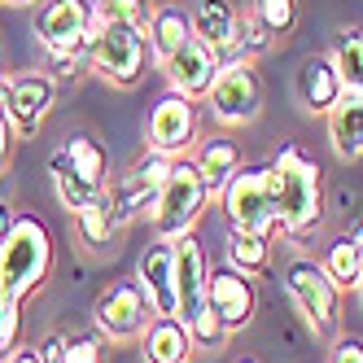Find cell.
<instances>
[{
  "label": "cell",
  "instance_id": "6da1fadb",
  "mask_svg": "<svg viewBox=\"0 0 363 363\" xmlns=\"http://www.w3.org/2000/svg\"><path fill=\"white\" fill-rule=\"evenodd\" d=\"M276 223L284 241H311L324 223V171L302 145H280L267 162Z\"/></svg>",
  "mask_w": 363,
  "mask_h": 363
},
{
  "label": "cell",
  "instance_id": "7a4b0ae2",
  "mask_svg": "<svg viewBox=\"0 0 363 363\" xmlns=\"http://www.w3.org/2000/svg\"><path fill=\"white\" fill-rule=\"evenodd\" d=\"M53 276V232L35 215H18L9 237L0 241V294L31 298Z\"/></svg>",
  "mask_w": 363,
  "mask_h": 363
},
{
  "label": "cell",
  "instance_id": "3957f363",
  "mask_svg": "<svg viewBox=\"0 0 363 363\" xmlns=\"http://www.w3.org/2000/svg\"><path fill=\"white\" fill-rule=\"evenodd\" d=\"M92 74H101L114 88H136L145 79L149 62V35L140 22H118V18H96L92 48H88Z\"/></svg>",
  "mask_w": 363,
  "mask_h": 363
},
{
  "label": "cell",
  "instance_id": "277c9868",
  "mask_svg": "<svg viewBox=\"0 0 363 363\" xmlns=\"http://www.w3.org/2000/svg\"><path fill=\"white\" fill-rule=\"evenodd\" d=\"M206 206H211V189H206V179L197 171L193 158H175L171 171H167V184L158 193V201H153V232H158L162 241H175L184 237V232L197 228V219L206 215Z\"/></svg>",
  "mask_w": 363,
  "mask_h": 363
},
{
  "label": "cell",
  "instance_id": "5b68a950",
  "mask_svg": "<svg viewBox=\"0 0 363 363\" xmlns=\"http://www.w3.org/2000/svg\"><path fill=\"white\" fill-rule=\"evenodd\" d=\"M284 294L294 298L298 315L306 320V328L315 337H333L342 324V289L333 284V276L324 272L320 258H289L284 263Z\"/></svg>",
  "mask_w": 363,
  "mask_h": 363
},
{
  "label": "cell",
  "instance_id": "8992f818",
  "mask_svg": "<svg viewBox=\"0 0 363 363\" xmlns=\"http://www.w3.org/2000/svg\"><path fill=\"white\" fill-rule=\"evenodd\" d=\"M219 206H223L228 228H237V232H254V237H272V241L280 237L267 162H250V167H241V171L223 184Z\"/></svg>",
  "mask_w": 363,
  "mask_h": 363
},
{
  "label": "cell",
  "instance_id": "52a82bcc",
  "mask_svg": "<svg viewBox=\"0 0 363 363\" xmlns=\"http://www.w3.org/2000/svg\"><path fill=\"white\" fill-rule=\"evenodd\" d=\"M206 106L219 127H250L263 114V74L245 57H223L219 79L206 92Z\"/></svg>",
  "mask_w": 363,
  "mask_h": 363
},
{
  "label": "cell",
  "instance_id": "ba28073f",
  "mask_svg": "<svg viewBox=\"0 0 363 363\" xmlns=\"http://www.w3.org/2000/svg\"><path fill=\"white\" fill-rule=\"evenodd\" d=\"M57 106V79L48 70H18V74H5V84H0V110L9 114L13 123V136L31 140L48 110Z\"/></svg>",
  "mask_w": 363,
  "mask_h": 363
},
{
  "label": "cell",
  "instance_id": "9c48e42d",
  "mask_svg": "<svg viewBox=\"0 0 363 363\" xmlns=\"http://www.w3.org/2000/svg\"><path fill=\"white\" fill-rule=\"evenodd\" d=\"M149 320H153V306L136 280H114L92 302V324L106 342H136L149 328Z\"/></svg>",
  "mask_w": 363,
  "mask_h": 363
},
{
  "label": "cell",
  "instance_id": "30bf717a",
  "mask_svg": "<svg viewBox=\"0 0 363 363\" xmlns=\"http://www.w3.org/2000/svg\"><path fill=\"white\" fill-rule=\"evenodd\" d=\"M201 140V114H197V101L167 92L153 101L149 123H145V145L153 153H167V158H184V153Z\"/></svg>",
  "mask_w": 363,
  "mask_h": 363
},
{
  "label": "cell",
  "instance_id": "8fae6325",
  "mask_svg": "<svg viewBox=\"0 0 363 363\" xmlns=\"http://www.w3.org/2000/svg\"><path fill=\"white\" fill-rule=\"evenodd\" d=\"M96 5L92 0H44L35 13V40L44 53H74L92 48Z\"/></svg>",
  "mask_w": 363,
  "mask_h": 363
},
{
  "label": "cell",
  "instance_id": "7c38bea8",
  "mask_svg": "<svg viewBox=\"0 0 363 363\" xmlns=\"http://www.w3.org/2000/svg\"><path fill=\"white\" fill-rule=\"evenodd\" d=\"M206 298H211V311L219 315V324L232 333H245L254 324V311H258V289H254V276L237 272L232 263L223 267H211V289H206Z\"/></svg>",
  "mask_w": 363,
  "mask_h": 363
},
{
  "label": "cell",
  "instance_id": "4fadbf2b",
  "mask_svg": "<svg viewBox=\"0 0 363 363\" xmlns=\"http://www.w3.org/2000/svg\"><path fill=\"white\" fill-rule=\"evenodd\" d=\"M171 250H175V302H179V320L189 324L197 311L211 302L206 298V289H211V258H206V250L193 232L175 237Z\"/></svg>",
  "mask_w": 363,
  "mask_h": 363
},
{
  "label": "cell",
  "instance_id": "5bb4252c",
  "mask_svg": "<svg viewBox=\"0 0 363 363\" xmlns=\"http://www.w3.org/2000/svg\"><path fill=\"white\" fill-rule=\"evenodd\" d=\"M219 66H223V57H219V53H211V48H206L201 40H189L175 57H167V62H162V74H167L171 92L189 96V101H206L211 84L219 79Z\"/></svg>",
  "mask_w": 363,
  "mask_h": 363
},
{
  "label": "cell",
  "instance_id": "9a60e30c",
  "mask_svg": "<svg viewBox=\"0 0 363 363\" xmlns=\"http://www.w3.org/2000/svg\"><path fill=\"white\" fill-rule=\"evenodd\" d=\"M136 284H140V294L149 298L153 315H179V302H175V250H171V241L158 237L136 258Z\"/></svg>",
  "mask_w": 363,
  "mask_h": 363
},
{
  "label": "cell",
  "instance_id": "2e32d148",
  "mask_svg": "<svg viewBox=\"0 0 363 363\" xmlns=\"http://www.w3.org/2000/svg\"><path fill=\"white\" fill-rule=\"evenodd\" d=\"M342 92H346V84H342V74H337L328 53H315V57L302 62V70H298V101H302L306 114H328L337 101H342Z\"/></svg>",
  "mask_w": 363,
  "mask_h": 363
},
{
  "label": "cell",
  "instance_id": "e0dca14e",
  "mask_svg": "<svg viewBox=\"0 0 363 363\" xmlns=\"http://www.w3.org/2000/svg\"><path fill=\"white\" fill-rule=\"evenodd\" d=\"M237 5L232 0H197L189 9V22H193V40H201L211 53L219 57H232V44H237Z\"/></svg>",
  "mask_w": 363,
  "mask_h": 363
},
{
  "label": "cell",
  "instance_id": "ac0fdd59",
  "mask_svg": "<svg viewBox=\"0 0 363 363\" xmlns=\"http://www.w3.org/2000/svg\"><path fill=\"white\" fill-rule=\"evenodd\" d=\"M193 337L179 315H153L140 333V354L145 363H193Z\"/></svg>",
  "mask_w": 363,
  "mask_h": 363
},
{
  "label": "cell",
  "instance_id": "d6986e66",
  "mask_svg": "<svg viewBox=\"0 0 363 363\" xmlns=\"http://www.w3.org/2000/svg\"><path fill=\"white\" fill-rule=\"evenodd\" d=\"M328 118V140L342 162L363 158V92H342V101L324 114Z\"/></svg>",
  "mask_w": 363,
  "mask_h": 363
},
{
  "label": "cell",
  "instance_id": "ffe728a7",
  "mask_svg": "<svg viewBox=\"0 0 363 363\" xmlns=\"http://www.w3.org/2000/svg\"><path fill=\"white\" fill-rule=\"evenodd\" d=\"M145 35H149V57L162 66L167 57H175L179 48L193 40L189 9H179V5H158V9L149 13V22H145Z\"/></svg>",
  "mask_w": 363,
  "mask_h": 363
},
{
  "label": "cell",
  "instance_id": "44dd1931",
  "mask_svg": "<svg viewBox=\"0 0 363 363\" xmlns=\"http://www.w3.org/2000/svg\"><path fill=\"white\" fill-rule=\"evenodd\" d=\"M193 162H197V171H201V179H206V189H211V197H219L228 179L245 167L241 145L228 140V136H206V140H197Z\"/></svg>",
  "mask_w": 363,
  "mask_h": 363
},
{
  "label": "cell",
  "instance_id": "7402d4cb",
  "mask_svg": "<svg viewBox=\"0 0 363 363\" xmlns=\"http://www.w3.org/2000/svg\"><path fill=\"white\" fill-rule=\"evenodd\" d=\"M324 272L333 276L337 289H354L359 284V272H363V219L350 223V232H342V237H333L324 245Z\"/></svg>",
  "mask_w": 363,
  "mask_h": 363
},
{
  "label": "cell",
  "instance_id": "603a6c76",
  "mask_svg": "<svg viewBox=\"0 0 363 363\" xmlns=\"http://www.w3.org/2000/svg\"><path fill=\"white\" fill-rule=\"evenodd\" d=\"M48 175H53V189H57V201L66 206V211L74 215V211H84L88 201H96L106 189H96L92 179H84L79 171L70 167V158H66V149H53L48 153Z\"/></svg>",
  "mask_w": 363,
  "mask_h": 363
},
{
  "label": "cell",
  "instance_id": "cb8c5ba5",
  "mask_svg": "<svg viewBox=\"0 0 363 363\" xmlns=\"http://www.w3.org/2000/svg\"><path fill=\"white\" fill-rule=\"evenodd\" d=\"M74 232H79V241H84L92 254H106V250H110L118 223H114V206H110L106 193H101L96 201H88L84 211H74Z\"/></svg>",
  "mask_w": 363,
  "mask_h": 363
},
{
  "label": "cell",
  "instance_id": "d4e9b609",
  "mask_svg": "<svg viewBox=\"0 0 363 363\" xmlns=\"http://www.w3.org/2000/svg\"><path fill=\"white\" fill-rule=\"evenodd\" d=\"M228 263L245 276H267L272 272V237H254V232L228 228Z\"/></svg>",
  "mask_w": 363,
  "mask_h": 363
},
{
  "label": "cell",
  "instance_id": "484cf974",
  "mask_svg": "<svg viewBox=\"0 0 363 363\" xmlns=\"http://www.w3.org/2000/svg\"><path fill=\"white\" fill-rule=\"evenodd\" d=\"M328 57H333L337 74H342L346 92H363V27H359V22H350V27L337 31Z\"/></svg>",
  "mask_w": 363,
  "mask_h": 363
},
{
  "label": "cell",
  "instance_id": "4316f807",
  "mask_svg": "<svg viewBox=\"0 0 363 363\" xmlns=\"http://www.w3.org/2000/svg\"><path fill=\"white\" fill-rule=\"evenodd\" d=\"M62 149H66L70 167L79 171L84 179H92L96 189H106V184H110V158H106V149H101L92 136H70Z\"/></svg>",
  "mask_w": 363,
  "mask_h": 363
},
{
  "label": "cell",
  "instance_id": "83f0119b",
  "mask_svg": "<svg viewBox=\"0 0 363 363\" xmlns=\"http://www.w3.org/2000/svg\"><path fill=\"white\" fill-rule=\"evenodd\" d=\"M272 44H276V35H272L254 13H241V18H237V44H232V57L258 62V57L272 53Z\"/></svg>",
  "mask_w": 363,
  "mask_h": 363
},
{
  "label": "cell",
  "instance_id": "f1b7e54d",
  "mask_svg": "<svg viewBox=\"0 0 363 363\" xmlns=\"http://www.w3.org/2000/svg\"><path fill=\"white\" fill-rule=\"evenodd\" d=\"M250 13L263 22L276 40H284L298 27V0H250Z\"/></svg>",
  "mask_w": 363,
  "mask_h": 363
},
{
  "label": "cell",
  "instance_id": "f546056e",
  "mask_svg": "<svg viewBox=\"0 0 363 363\" xmlns=\"http://www.w3.org/2000/svg\"><path fill=\"white\" fill-rule=\"evenodd\" d=\"M22 346V302L0 294V363Z\"/></svg>",
  "mask_w": 363,
  "mask_h": 363
},
{
  "label": "cell",
  "instance_id": "4dcf8cb0",
  "mask_svg": "<svg viewBox=\"0 0 363 363\" xmlns=\"http://www.w3.org/2000/svg\"><path fill=\"white\" fill-rule=\"evenodd\" d=\"M96 5V18H118V22H149V13H153V5L149 0H92Z\"/></svg>",
  "mask_w": 363,
  "mask_h": 363
},
{
  "label": "cell",
  "instance_id": "1f68e13d",
  "mask_svg": "<svg viewBox=\"0 0 363 363\" xmlns=\"http://www.w3.org/2000/svg\"><path fill=\"white\" fill-rule=\"evenodd\" d=\"M48 70H53V79H62V84H74L84 70H92V62H88V48H74V53H48Z\"/></svg>",
  "mask_w": 363,
  "mask_h": 363
},
{
  "label": "cell",
  "instance_id": "d6a6232c",
  "mask_svg": "<svg viewBox=\"0 0 363 363\" xmlns=\"http://www.w3.org/2000/svg\"><path fill=\"white\" fill-rule=\"evenodd\" d=\"M62 363H106V342H96V337H66Z\"/></svg>",
  "mask_w": 363,
  "mask_h": 363
},
{
  "label": "cell",
  "instance_id": "836d02e7",
  "mask_svg": "<svg viewBox=\"0 0 363 363\" xmlns=\"http://www.w3.org/2000/svg\"><path fill=\"white\" fill-rule=\"evenodd\" d=\"M328 363H363V337H354V333L337 337V342H333V354H328Z\"/></svg>",
  "mask_w": 363,
  "mask_h": 363
},
{
  "label": "cell",
  "instance_id": "e575fe53",
  "mask_svg": "<svg viewBox=\"0 0 363 363\" xmlns=\"http://www.w3.org/2000/svg\"><path fill=\"white\" fill-rule=\"evenodd\" d=\"M35 350H40V359H44V363H62V354H66V333H48Z\"/></svg>",
  "mask_w": 363,
  "mask_h": 363
},
{
  "label": "cell",
  "instance_id": "d590c367",
  "mask_svg": "<svg viewBox=\"0 0 363 363\" xmlns=\"http://www.w3.org/2000/svg\"><path fill=\"white\" fill-rule=\"evenodd\" d=\"M13 123H9V114L0 110V175H5V167H9V153H13Z\"/></svg>",
  "mask_w": 363,
  "mask_h": 363
},
{
  "label": "cell",
  "instance_id": "8d00e7d4",
  "mask_svg": "<svg viewBox=\"0 0 363 363\" xmlns=\"http://www.w3.org/2000/svg\"><path fill=\"white\" fill-rule=\"evenodd\" d=\"M18 223V211H13V201H5V197H0V241H5L9 237V228Z\"/></svg>",
  "mask_w": 363,
  "mask_h": 363
},
{
  "label": "cell",
  "instance_id": "74e56055",
  "mask_svg": "<svg viewBox=\"0 0 363 363\" xmlns=\"http://www.w3.org/2000/svg\"><path fill=\"white\" fill-rule=\"evenodd\" d=\"M5 363H44V359H40V350H35V346H31V350H22V346H18Z\"/></svg>",
  "mask_w": 363,
  "mask_h": 363
},
{
  "label": "cell",
  "instance_id": "f35d334b",
  "mask_svg": "<svg viewBox=\"0 0 363 363\" xmlns=\"http://www.w3.org/2000/svg\"><path fill=\"white\" fill-rule=\"evenodd\" d=\"M354 298H359V311H363V272H359V284H354Z\"/></svg>",
  "mask_w": 363,
  "mask_h": 363
},
{
  "label": "cell",
  "instance_id": "ab89813d",
  "mask_svg": "<svg viewBox=\"0 0 363 363\" xmlns=\"http://www.w3.org/2000/svg\"><path fill=\"white\" fill-rule=\"evenodd\" d=\"M5 5H13V9H22V5H35V0H5Z\"/></svg>",
  "mask_w": 363,
  "mask_h": 363
},
{
  "label": "cell",
  "instance_id": "60d3db41",
  "mask_svg": "<svg viewBox=\"0 0 363 363\" xmlns=\"http://www.w3.org/2000/svg\"><path fill=\"white\" fill-rule=\"evenodd\" d=\"M237 363H258V359H237Z\"/></svg>",
  "mask_w": 363,
  "mask_h": 363
},
{
  "label": "cell",
  "instance_id": "b9f144b4",
  "mask_svg": "<svg viewBox=\"0 0 363 363\" xmlns=\"http://www.w3.org/2000/svg\"><path fill=\"white\" fill-rule=\"evenodd\" d=\"M0 84H5V74H0Z\"/></svg>",
  "mask_w": 363,
  "mask_h": 363
}]
</instances>
